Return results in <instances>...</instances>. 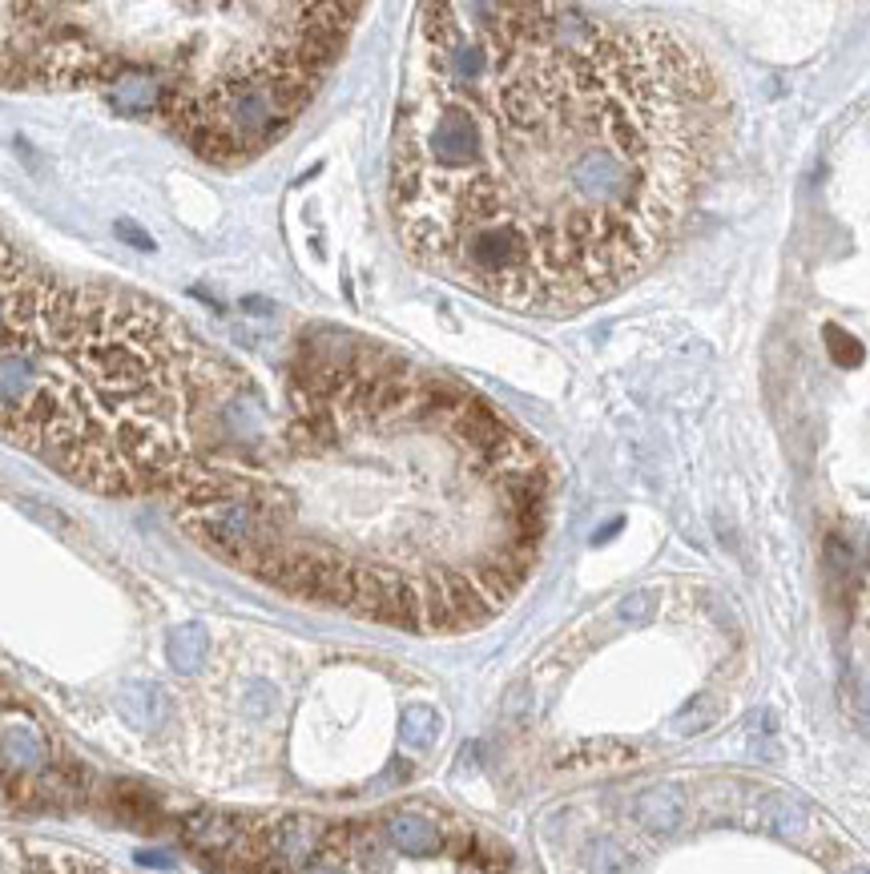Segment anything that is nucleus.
Listing matches in <instances>:
<instances>
[{
	"label": "nucleus",
	"instance_id": "15",
	"mask_svg": "<svg viewBox=\"0 0 870 874\" xmlns=\"http://www.w3.org/2000/svg\"><path fill=\"white\" fill-rule=\"evenodd\" d=\"M653 605H657V597L641 589V593H629V597L617 605V617H621L625 625H641V621L653 617Z\"/></svg>",
	"mask_w": 870,
	"mask_h": 874
},
{
	"label": "nucleus",
	"instance_id": "9",
	"mask_svg": "<svg viewBox=\"0 0 870 874\" xmlns=\"http://www.w3.org/2000/svg\"><path fill=\"white\" fill-rule=\"evenodd\" d=\"M387 838H391L395 850L415 854V858L435 854V850L444 846V838H440V830H435V822H427L423 814H395V818L387 822Z\"/></svg>",
	"mask_w": 870,
	"mask_h": 874
},
{
	"label": "nucleus",
	"instance_id": "11",
	"mask_svg": "<svg viewBox=\"0 0 870 874\" xmlns=\"http://www.w3.org/2000/svg\"><path fill=\"white\" fill-rule=\"evenodd\" d=\"M117 705H121L129 725H137V730H150V725L162 717V689L150 685V681H129V685H121Z\"/></svg>",
	"mask_w": 870,
	"mask_h": 874
},
{
	"label": "nucleus",
	"instance_id": "19",
	"mask_svg": "<svg viewBox=\"0 0 870 874\" xmlns=\"http://www.w3.org/2000/svg\"><path fill=\"white\" fill-rule=\"evenodd\" d=\"M842 874H870L866 866H850V870H842Z\"/></svg>",
	"mask_w": 870,
	"mask_h": 874
},
{
	"label": "nucleus",
	"instance_id": "13",
	"mask_svg": "<svg viewBox=\"0 0 870 874\" xmlns=\"http://www.w3.org/2000/svg\"><path fill=\"white\" fill-rule=\"evenodd\" d=\"M717 721V705H713V697H693L677 717H673V730L681 734V738H693V734H705L709 725Z\"/></svg>",
	"mask_w": 870,
	"mask_h": 874
},
{
	"label": "nucleus",
	"instance_id": "5",
	"mask_svg": "<svg viewBox=\"0 0 870 874\" xmlns=\"http://www.w3.org/2000/svg\"><path fill=\"white\" fill-rule=\"evenodd\" d=\"M61 21L53 5H0V81H57Z\"/></svg>",
	"mask_w": 870,
	"mask_h": 874
},
{
	"label": "nucleus",
	"instance_id": "12",
	"mask_svg": "<svg viewBox=\"0 0 870 874\" xmlns=\"http://www.w3.org/2000/svg\"><path fill=\"white\" fill-rule=\"evenodd\" d=\"M444 734V721L431 705H407L399 717V738L407 750H431Z\"/></svg>",
	"mask_w": 870,
	"mask_h": 874
},
{
	"label": "nucleus",
	"instance_id": "16",
	"mask_svg": "<svg viewBox=\"0 0 870 874\" xmlns=\"http://www.w3.org/2000/svg\"><path fill=\"white\" fill-rule=\"evenodd\" d=\"M826 339H830V351H834V359H838L842 367H858V363H862V347H858L850 335H842L838 327H826Z\"/></svg>",
	"mask_w": 870,
	"mask_h": 874
},
{
	"label": "nucleus",
	"instance_id": "18",
	"mask_svg": "<svg viewBox=\"0 0 870 874\" xmlns=\"http://www.w3.org/2000/svg\"><path fill=\"white\" fill-rule=\"evenodd\" d=\"M307 874H343V870H339V866H327V862H319V866H311Z\"/></svg>",
	"mask_w": 870,
	"mask_h": 874
},
{
	"label": "nucleus",
	"instance_id": "2",
	"mask_svg": "<svg viewBox=\"0 0 870 874\" xmlns=\"http://www.w3.org/2000/svg\"><path fill=\"white\" fill-rule=\"evenodd\" d=\"M166 492L202 548L290 597L452 633L524 585L552 476L464 383L323 335L290 367L286 415L246 431L230 403Z\"/></svg>",
	"mask_w": 870,
	"mask_h": 874
},
{
	"label": "nucleus",
	"instance_id": "10",
	"mask_svg": "<svg viewBox=\"0 0 870 874\" xmlns=\"http://www.w3.org/2000/svg\"><path fill=\"white\" fill-rule=\"evenodd\" d=\"M166 657L178 673H198L210 657V633L202 625H178L166 637Z\"/></svg>",
	"mask_w": 870,
	"mask_h": 874
},
{
	"label": "nucleus",
	"instance_id": "7",
	"mask_svg": "<svg viewBox=\"0 0 870 874\" xmlns=\"http://www.w3.org/2000/svg\"><path fill=\"white\" fill-rule=\"evenodd\" d=\"M633 814H637V822H641L645 830H653V834H673V830L681 826V814H685V794H681L673 782H657V786H649V790L637 798Z\"/></svg>",
	"mask_w": 870,
	"mask_h": 874
},
{
	"label": "nucleus",
	"instance_id": "8",
	"mask_svg": "<svg viewBox=\"0 0 870 874\" xmlns=\"http://www.w3.org/2000/svg\"><path fill=\"white\" fill-rule=\"evenodd\" d=\"M758 826H762L766 834H778V838L798 842V838L810 830V814H806V806H802L798 798L770 790V794L758 798Z\"/></svg>",
	"mask_w": 870,
	"mask_h": 874
},
{
	"label": "nucleus",
	"instance_id": "17",
	"mask_svg": "<svg viewBox=\"0 0 870 874\" xmlns=\"http://www.w3.org/2000/svg\"><path fill=\"white\" fill-rule=\"evenodd\" d=\"M117 234H121V238H129L137 250H154V238H145V234H141L137 226H129V222H117Z\"/></svg>",
	"mask_w": 870,
	"mask_h": 874
},
{
	"label": "nucleus",
	"instance_id": "3",
	"mask_svg": "<svg viewBox=\"0 0 870 874\" xmlns=\"http://www.w3.org/2000/svg\"><path fill=\"white\" fill-rule=\"evenodd\" d=\"M242 379L166 307L37 274L0 339V440L81 488H170Z\"/></svg>",
	"mask_w": 870,
	"mask_h": 874
},
{
	"label": "nucleus",
	"instance_id": "6",
	"mask_svg": "<svg viewBox=\"0 0 870 874\" xmlns=\"http://www.w3.org/2000/svg\"><path fill=\"white\" fill-rule=\"evenodd\" d=\"M37 270L41 266H33L5 234H0V335L9 331V323H13V315H17V307L25 303V295H29V286H33V278H37Z\"/></svg>",
	"mask_w": 870,
	"mask_h": 874
},
{
	"label": "nucleus",
	"instance_id": "4",
	"mask_svg": "<svg viewBox=\"0 0 870 874\" xmlns=\"http://www.w3.org/2000/svg\"><path fill=\"white\" fill-rule=\"evenodd\" d=\"M61 85L158 113L202 162L234 166L290 133L359 5H57Z\"/></svg>",
	"mask_w": 870,
	"mask_h": 874
},
{
	"label": "nucleus",
	"instance_id": "14",
	"mask_svg": "<svg viewBox=\"0 0 870 874\" xmlns=\"http://www.w3.org/2000/svg\"><path fill=\"white\" fill-rule=\"evenodd\" d=\"M41 738L37 734H29V730H13L9 738H5V758L17 766V770H33L37 762H41Z\"/></svg>",
	"mask_w": 870,
	"mask_h": 874
},
{
	"label": "nucleus",
	"instance_id": "1",
	"mask_svg": "<svg viewBox=\"0 0 870 874\" xmlns=\"http://www.w3.org/2000/svg\"><path fill=\"white\" fill-rule=\"evenodd\" d=\"M415 21L387 198L423 270L568 315L673 246L730 121L697 41L572 5H423Z\"/></svg>",
	"mask_w": 870,
	"mask_h": 874
}]
</instances>
